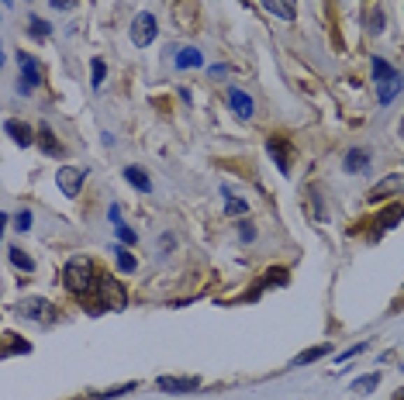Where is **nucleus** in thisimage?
Returning <instances> with one entry per match:
<instances>
[{
    "mask_svg": "<svg viewBox=\"0 0 404 400\" xmlns=\"http://www.w3.org/2000/svg\"><path fill=\"white\" fill-rule=\"evenodd\" d=\"M49 3H52L56 10H73V7H76V0H49Z\"/></svg>",
    "mask_w": 404,
    "mask_h": 400,
    "instance_id": "nucleus-34",
    "label": "nucleus"
},
{
    "mask_svg": "<svg viewBox=\"0 0 404 400\" xmlns=\"http://www.w3.org/2000/svg\"><path fill=\"white\" fill-rule=\"evenodd\" d=\"M49 35H52V28H49L42 17H31V38H35V42H45Z\"/></svg>",
    "mask_w": 404,
    "mask_h": 400,
    "instance_id": "nucleus-26",
    "label": "nucleus"
},
{
    "mask_svg": "<svg viewBox=\"0 0 404 400\" xmlns=\"http://www.w3.org/2000/svg\"><path fill=\"white\" fill-rule=\"evenodd\" d=\"M156 387H159L163 394H194V390L201 387V380H197V376H159Z\"/></svg>",
    "mask_w": 404,
    "mask_h": 400,
    "instance_id": "nucleus-8",
    "label": "nucleus"
},
{
    "mask_svg": "<svg viewBox=\"0 0 404 400\" xmlns=\"http://www.w3.org/2000/svg\"><path fill=\"white\" fill-rule=\"evenodd\" d=\"M329 355V345H315V348H308V352H301L290 366H308V362H318V359H325Z\"/></svg>",
    "mask_w": 404,
    "mask_h": 400,
    "instance_id": "nucleus-20",
    "label": "nucleus"
},
{
    "mask_svg": "<svg viewBox=\"0 0 404 400\" xmlns=\"http://www.w3.org/2000/svg\"><path fill=\"white\" fill-rule=\"evenodd\" d=\"M394 400H404V387H401V390H398V394H394Z\"/></svg>",
    "mask_w": 404,
    "mask_h": 400,
    "instance_id": "nucleus-37",
    "label": "nucleus"
},
{
    "mask_svg": "<svg viewBox=\"0 0 404 400\" xmlns=\"http://www.w3.org/2000/svg\"><path fill=\"white\" fill-rule=\"evenodd\" d=\"M398 193H404V172H391V176H384L380 183L370 186L366 204H384V200H391V197H398Z\"/></svg>",
    "mask_w": 404,
    "mask_h": 400,
    "instance_id": "nucleus-3",
    "label": "nucleus"
},
{
    "mask_svg": "<svg viewBox=\"0 0 404 400\" xmlns=\"http://www.w3.org/2000/svg\"><path fill=\"white\" fill-rule=\"evenodd\" d=\"M384 28V10L380 7H373V17H370V31H380Z\"/></svg>",
    "mask_w": 404,
    "mask_h": 400,
    "instance_id": "nucleus-32",
    "label": "nucleus"
},
{
    "mask_svg": "<svg viewBox=\"0 0 404 400\" xmlns=\"http://www.w3.org/2000/svg\"><path fill=\"white\" fill-rule=\"evenodd\" d=\"M7 255H10V262H14L17 269H24V273L35 269V259H31L28 252H21V249H7Z\"/></svg>",
    "mask_w": 404,
    "mask_h": 400,
    "instance_id": "nucleus-23",
    "label": "nucleus"
},
{
    "mask_svg": "<svg viewBox=\"0 0 404 400\" xmlns=\"http://www.w3.org/2000/svg\"><path fill=\"white\" fill-rule=\"evenodd\" d=\"M266 152H270V159L277 163V170H280V172H290V166H294V145H290L287 138L273 135V138L266 142Z\"/></svg>",
    "mask_w": 404,
    "mask_h": 400,
    "instance_id": "nucleus-5",
    "label": "nucleus"
},
{
    "mask_svg": "<svg viewBox=\"0 0 404 400\" xmlns=\"http://www.w3.org/2000/svg\"><path fill=\"white\" fill-rule=\"evenodd\" d=\"M97 300H101V311H124L128 307V290L117 276H101L97 280Z\"/></svg>",
    "mask_w": 404,
    "mask_h": 400,
    "instance_id": "nucleus-2",
    "label": "nucleus"
},
{
    "mask_svg": "<svg viewBox=\"0 0 404 400\" xmlns=\"http://www.w3.org/2000/svg\"><path fill=\"white\" fill-rule=\"evenodd\" d=\"M363 348H366V345H352V348H346V352L339 355V362H346V359H352V355H356V352H363Z\"/></svg>",
    "mask_w": 404,
    "mask_h": 400,
    "instance_id": "nucleus-35",
    "label": "nucleus"
},
{
    "mask_svg": "<svg viewBox=\"0 0 404 400\" xmlns=\"http://www.w3.org/2000/svg\"><path fill=\"white\" fill-rule=\"evenodd\" d=\"M3 131L21 145V149H28V145H35L38 142V131H31L28 124H21V121H3Z\"/></svg>",
    "mask_w": 404,
    "mask_h": 400,
    "instance_id": "nucleus-9",
    "label": "nucleus"
},
{
    "mask_svg": "<svg viewBox=\"0 0 404 400\" xmlns=\"http://www.w3.org/2000/svg\"><path fill=\"white\" fill-rule=\"evenodd\" d=\"M14 352H24V355H28V352H31V345L17 342V335H10V332H7V335H3V359H7V355H14Z\"/></svg>",
    "mask_w": 404,
    "mask_h": 400,
    "instance_id": "nucleus-24",
    "label": "nucleus"
},
{
    "mask_svg": "<svg viewBox=\"0 0 404 400\" xmlns=\"http://www.w3.org/2000/svg\"><path fill=\"white\" fill-rule=\"evenodd\" d=\"M152 38H156V17H152L149 10H142V14L131 21V42H135L138 49H145V45H152Z\"/></svg>",
    "mask_w": 404,
    "mask_h": 400,
    "instance_id": "nucleus-4",
    "label": "nucleus"
},
{
    "mask_svg": "<svg viewBox=\"0 0 404 400\" xmlns=\"http://www.w3.org/2000/svg\"><path fill=\"white\" fill-rule=\"evenodd\" d=\"M287 283V269H273V273H266V286H284Z\"/></svg>",
    "mask_w": 404,
    "mask_h": 400,
    "instance_id": "nucleus-30",
    "label": "nucleus"
},
{
    "mask_svg": "<svg viewBox=\"0 0 404 400\" xmlns=\"http://www.w3.org/2000/svg\"><path fill=\"white\" fill-rule=\"evenodd\" d=\"M14 225H17V231H28V228H31V211H17Z\"/></svg>",
    "mask_w": 404,
    "mask_h": 400,
    "instance_id": "nucleus-31",
    "label": "nucleus"
},
{
    "mask_svg": "<svg viewBox=\"0 0 404 400\" xmlns=\"http://www.w3.org/2000/svg\"><path fill=\"white\" fill-rule=\"evenodd\" d=\"M124 179H128V183H131L138 193H149V190H152V179L145 176V170H142V166H128V170H124Z\"/></svg>",
    "mask_w": 404,
    "mask_h": 400,
    "instance_id": "nucleus-14",
    "label": "nucleus"
},
{
    "mask_svg": "<svg viewBox=\"0 0 404 400\" xmlns=\"http://www.w3.org/2000/svg\"><path fill=\"white\" fill-rule=\"evenodd\" d=\"M131 390H138V383H121V387H111V390H104V394H97V397H101V400H115V397L131 394Z\"/></svg>",
    "mask_w": 404,
    "mask_h": 400,
    "instance_id": "nucleus-28",
    "label": "nucleus"
},
{
    "mask_svg": "<svg viewBox=\"0 0 404 400\" xmlns=\"http://www.w3.org/2000/svg\"><path fill=\"white\" fill-rule=\"evenodd\" d=\"M398 221H404V204H391V207H387V211L377 218V228H380V231H391L394 225H398Z\"/></svg>",
    "mask_w": 404,
    "mask_h": 400,
    "instance_id": "nucleus-15",
    "label": "nucleus"
},
{
    "mask_svg": "<svg viewBox=\"0 0 404 400\" xmlns=\"http://www.w3.org/2000/svg\"><path fill=\"white\" fill-rule=\"evenodd\" d=\"M401 87H404L401 76H391V80H384V83H380V94H377V97H380V104H391V101L401 94Z\"/></svg>",
    "mask_w": 404,
    "mask_h": 400,
    "instance_id": "nucleus-16",
    "label": "nucleus"
},
{
    "mask_svg": "<svg viewBox=\"0 0 404 400\" xmlns=\"http://www.w3.org/2000/svg\"><path fill=\"white\" fill-rule=\"evenodd\" d=\"M17 66H21V90L31 94L38 83H42V73H38V59L28 56V52H17Z\"/></svg>",
    "mask_w": 404,
    "mask_h": 400,
    "instance_id": "nucleus-6",
    "label": "nucleus"
},
{
    "mask_svg": "<svg viewBox=\"0 0 404 400\" xmlns=\"http://www.w3.org/2000/svg\"><path fill=\"white\" fill-rule=\"evenodd\" d=\"M201 62H204L201 49H180L176 52V69H197Z\"/></svg>",
    "mask_w": 404,
    "mask_h": 400,
    "instance_id": "nucleus-17",
    "label": "nucleus"
},
{
    "mask_svg": "<svg viewBox=\"0 0 404 400\" xmlns=\"http://www.w3.org/2000/svg\"><path fill=\"white\" fill-rule=\"evenodd\" d=\"M342 166H346V172H363L370 166V152H366V149H349Z\"/></svg>",
    "mask_w": 404,
    "mask_h": 400,
    "instance_id": "nucleus-13",
    "label": "nucleus"
},
{
    "mask_svg": "<svg viewBox=\"0 0 404 400\" xmlns=\"http://www.w3.org/2000/svg\"><path fill=\"white\" fill-rule=\"evenodd\" d=\"M111 221H115V231H117V238H121V245H135L138 238H135V231L128 228L124 221H121V214H117V207H111Z\"/></svg>",
    "mask_w": 404,
    "mask_h": 400,
    "instance_id": "nucleus-19",
    "label": "nucleus"
},
{
    "mask_svg": "<svg viewBox=\"0 0 404 400\" xmlns=\"http://www.w3.org/2000/svg\"><path fill=\"white\" fill-rule=\"evenodd\" d=\"M238 235H242V238H245V242H252V238H256V231H252V225H238Z\"/></svg>",
    "mask_w": 404,
    "mask_h": 400,
    "instance_id": "nucleus-36",
    "label": "nucleus"
},
{
    "mask_svg": "<svg viewBox=\"0 0 404 400\" xmlns=\"http://www.w3.org/2000/svg\"><path fill=\"white\" fill-rule=\"evenodd\" d=\"M391 76H398V69H394L391 62H384V59H373V80L384 83V80H391Z\"/></svg>",
    "mask_w": 404,
    "mask_h": 400,
    "instance_id": "nucleus-25",
    "label": "nucleus"
},
{
    "mask_svg": "<svg viewBox=\"0 0 404 400\" xmlns=\"http://www.w3.org/2000/svg\"><path fill=\"white\" fill-rule=\"evenodd\" d=\"M229 104H231V111L242 117V121H249L252 111H256V108H252V97H249L245 90H238V87H231V90H229Z\"/></svg>",
    "mask_w": 404,
    "mask_h": 400,
    "instance_id": "nucleus-10",
    "label": "nucleus"
},
{
    "mask_svg": "<svg viewBox=\"0 0 404 400\" xmlns=\"http://www.w3.org/2000/svg\"><path fill=\"white\" fill-rule=\"evenodd\" d=\"M83 179H87V172L76 170V166H62V170L56 172V183H59V190H62L66 197H80Z\"/></svg>",
    "mask_w": 404,
    "mask_h": 400,
    "instance_id": "nucleus-7",
    "label": "nucleus"
},
{
    "mask_svg": "<svg viewBox=\"0 0 404 400\" xmlns=\"http://www.w3.org/2000/svg\"><path fill=\"white\" fill-rule=\"evenodd\" d=\"M225 211H229V214H242V211H245V200H238V197H231L229 204H225Z\"/></svg>",
    "mask_w": 404,
    "mask_h": 400,
    "instance_id": "nucleus-33",
    "label": "nucleus"
},
{
    "mask_svg": "<svg viewBox=\"0 0 404 400\" xmlns=\"http://www.w3.org/2000/svg\"><path fill=\"white\" fill-rule=\"evenodd\" d=\"M97 280H101V273H97V266H94L90 255H73V259L62 266V286H66L73 297H90V293H97Z\"/></svg>",
    "mask_w": 404,
    "mask_h": 400,
    "instance_id": "nucleus-1",
    "label": "nucleus"
},
{
    "mask_svg": "<svg viewBox=\"0 0 404 400\" xmlns=\"http://www.w3.org/2000/svg\"><path fill=\"white\" fill-rule=\"evenodd\" d=\"M187 7H194V0H180L173 7V17H176V24L187 31V28H194V14H187Z\"/></svg>",
    "mask_w": 404,
    "mask_h": 400,
    "instance_id": "nucleus-22",
    "label": "nucleus"
},
{
    "mask_svg": "<svg viewBox=\"0 0 404 400\" xmlns=\"http://www.w3.org/2000/svg\"><path fill=\"white\" fill-rule=\"evenodd\" d=\"M45 311H52V304H49V300H42V297H31V300H24V304H21V314H24V318H31V321H45V318H49Z\"/></svg>",
    "mask_w": 404,
    "mask_h": 400,
    "instance_id": "nucleus-11",
    "label": "nucleus"
},
{
    "mask_svg": "<svg viewBox=\"0 0 404 400\" xmlns=\"http://www.w3.org/2000/svg\"><path fill=\"white\" fill-rule=\"evenodd\" d=\"M90 80H94V87L104 83V59H94V66H90Z\"/></svg>",
    "mask_w": 404,
    "mask_h": 400,
    "instance_id": "nucleus-29",
    "label": "nucleus"
},
{
    "mask_svg": "<svg viewBox=\"0 0 404 400\" xmlns=\"http://www.w3.org/2000/svg\"><path fill=\"white\" fill-rule=\"evenodd\" d=\"M377 383H380V376H377V373H370V376L356 380V383H352V390H356V394H370V390H377Z\"/></svg>",
    "mask_w": 404,
    "mask_h": 400,
    "instance_id": "nucleus-27",
    "label": "nucleus"
},
{
    "mask_svg": "<svg viewBox=\"0 0 404 400\" xmlns=\"http://www.w3.org/2000/svg\"><path fill=\"white\" fill-rule=\"evenodd\" d=\"M263 7H266L270 14L284 17V21H294V7H290V0H263Z\"/></svg>",
    "mask_w": 404,
    "mask_h": 400,
    "instance_id": "nucleus-21",
    "label": "nucleus"
},
{
    "mask_svg": "<svg viewBox=\"0 0 404 400\" xmlns=\"http://www.w3.org/2000/svg\"><path fill=\"white\" fill-rule=\"evenodd\" d=\"M115 262H117L121 273H135V269H138V259H135L124 245H115Z\"/></svg>",
    "mask_w": 404,
    "mask_h": 400,
    "instance_id": "nucleus-18",
    "label": "nucleus"
},
{
    "mask_svg": "<svg viewBox=\"0 0 404 400\" xmlns=\"http://www.w3.org/2000/svg\"><path fill=\"white\" fill-rule=\"evenodd\" d=\"M38 149L45 152V156H62V145H59V138L52 135V128L49 124H38Z\"/></svg>",
    "mask_w": 404,
    "mask_h": 400,
    "instance_id": "nucleus-12",
    "label": "nucleus"
}]
</instances>
